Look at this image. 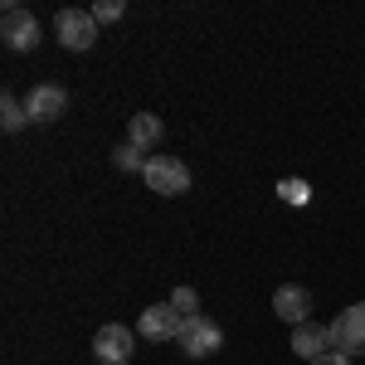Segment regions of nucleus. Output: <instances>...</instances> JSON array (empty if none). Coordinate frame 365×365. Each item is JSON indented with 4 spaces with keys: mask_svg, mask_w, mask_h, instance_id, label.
I'll return each mask as SVG.
<instances>
[{
    "mask_svg": "<svg viewBox=\"0 0 365 365\" xmlns=\"http://www.w3.org/2000/svg\"><path fill=\"white\" fill-rule=\"evenodd\" d=\"M141 180H146L156 195H185V190H190V170H185V161H175V156H146Z\"/></svg>",
    "mask_w": 365,
    "mask_h": 365,
    "instance_id": "nucleus-1",
    "label": "nucleus"
},
{
    "mask_svg": "<svg viewBox=\"0 0 365 365\" xmlns=\"http://www.w3.org/2000/svg\"><path fill=\"white\" fill-rule=\"evenodd\" d=\"M93 356H98V365H132V356H137V331L122 327V322H108L93 336Z\"/></svg>",
    "mask_w": 365,
    "mask_h": 365,
    "instance_id": "nucleus-2",
    "label": "nucleus"
},
{
    "mask_svg": "<svg viewBox=\"0 0 365 365\" xmlns=\"http://www.w3.org/2000/svg\"><path fill=\"white\" fill-rule=\"evenodd\" d=\"M190 361H205V356H215L220 346H225V331H220V322L215 317H185V331H180V341H175Z\"/></svg>",
    "mask_w": 365,
    "mask_h": 365,
    "instance_id": "nucleus-3",
    "label": "nucleus"
},
{
    "mask_svg": "<svg viewBox=\"0 0 365 365\" xmlns=\"http://www.w3.org/2000/svg\"><path fill=\"white\" fill-rule=\"evenodd\" d=\"M58 44L68 49V54H83L93 49V39H98V20H93V10H58Z\"/></svg>",
    "mask_w": 365,
    "mask_h": 365,
    "instance_id": "nucleus-4",
    "label": "nucleus"
},
{
    "mask_svg": "<svg viewBox=\"0 0 365 365\" xmlns=\"http://www.w3.org/2000/svg\"><path fill=\"white\" fill-rule=\"evenodd\" d=\"M180 331H185V317L170 302H151L137 317V336H146V341H180Z\"/></svg>",
    "mask_w": 365,
    "mask_h": 365,
    "instance_id": "nucleus-5",
    "label": "nucleus"
},
{
    "mask_svg": "<svg viewBox=\"0 0 365 365\" xmlns=\"http://www.w3.org/2000/svg\"><path fill=\"white\" fill-rule=\"evenodd\" d=\"M0 34H5V44H10L15 54H34V49H39V20H34L29 10H20V5H10V10H5Z\"/></svg>",
    "mask_w": 365,
    "mask_h": 365,
    "instance_id": "nucleus-6",
    "label": "nucleus"
},
{
    "mask_svg": "<svg viewBox=\"0 0 365 365\" xmlns=\"http://www.w3.org/2000/svg\"><path fill=\"white\" fill-rule=\"evenodd\" d=\"M331 341H336L341 356H365V302L346 307L336 322H331Z\"/></svg>",
    "mask_w": 365,
    "mask_h": 365,
    "instance_id": "nucleus-7",
    "label": "nucleus"
},
{
    "mask_svg": "<svg viewBox=\"0 0 365 365\" xmlns=\"http://www.w3.org/2000/svg\"><path fill=\"white\" fill-rule=\"evenodd\" d=\"M25 113H29V122H58L68 113V93L58 83H34L25 93Z\"/></svg>",
    "mask_w": 365,
    "mask_h": 365,
    "instance_id": "nucleus-8",
    "label": "nucleus"
},
{
    "mask_svg": "<svg viewBox=\"0 0 365 365\" xmlns=\"http://www.w3.org/2000/svg\"><path fill=\"white\" fill-rule=\"evenodd\" d=\"M292 351L302 356V361H322V356H331L336 351V341H331V327H317V322H302V327H292Z\"/></svg>",
    "mask_w": 365,
    "mask_h": 365,
    "instance_id": "nucleus-9",
    "label": "nucleus"
},
{
    "mask_svg": "<svg viewBox=\"0 0 365 365\" xmlns=\"http://www.w3.org/2000/svg\"><path fill=\"white\" fill-rule=\"evenodd\" d=\"M273 312H278L287 327H302V322H312V292L297 287V282H287V287L273 292Z\"/></svg>",
    "mask_w": 365,
    "mask_h": 365,
    "instance_id": "nucleus-10",
    "label": "nucleus"
},
{
    "mask_svg": "<svg viewBox=\"0 0 365 365\" xmlns=\"http://www.w3.org/2000/svg\"><path fill=\"white\" fill-rule=\"evenodd\" d=\"M161 137H166V127H161V117H156V113H137L132 122H127V141H132L137 151H151Z\"/></svg>",
    "mask_w": 365,
    "mask_h": 365,
    "instance_id": "nucleus-11",
    "label": "nucleus"
},
{
    "mask_svg": "<svg viewBox=\"0 0 365 365\" xmlns=\"http://www.w3.org/2000/svg\"><path fill=\"white\" fill-rule=\"evenodd\" d=\"M0 127L15 137V132H25L29 127V113H25V98H15V93H5L0 98Z\"/></svg>",
    "mask_w": 365,
    "mask_h": 365,
    "instance_id": "nucleus-12",
    "label": "nucleus"
},
{
    "mask_svg": "<svg viewBox=\"0 0 365 365\" xmlns=\"http://www.w3.org/2000/svg\"><path fill=\"white\" fill-rule=\"evenodd\" d=\"M170 307L180 312V317H200V292L195 287H175L170 292Z\"/></svg>",
    "mask_w": 365,
    "mask_h": 365,
    "instance_id": "nucleus-13",
    "label": "nucleus"
},
{
    "mask_svg": "<svg viewBox=\"0 0 365 365\" xmlns=\"http://www.w3.org/2000/svg\"><path fill=\"white\" fill-rule=\"evenodd\" d=\"M113 161H117V170H141L146 166V151H137L132 141H122V146L113 151Z\"/></svg>",
    "mask_w": 365,
    "mask_h": 365,
    "instance_id": "nucleus-14",
    "label": "nucleus"
},
{
    "mask_svg": "<svg viewBox=\"0 0 365 365\" xmlns=\"http://www.w3.org/2000/svg\"><path fill=\"white\" fill-rule=\"evenodd\" d=\"M278 195L287 200V205H307V200H312V185H307V180H292V175H287V180H278Z\"/></svg>",
    "mask_w": 365,
    "mask_h": 365,
    "instance_id": "nucleus-15",
    "label": "nucleus"
},
{
    "mask_svg": "<svg viewBox=\"0 0 365 365\" xmlns=\"http://www.w3.org/2000/svg\"><path fill=\"white\" fill-rule=\"evenodd\" d=\"M122 15H127L122 0H98V5H93V20H98V25H113V20H122Z\"/></svg>",
    "mask_w": 365,
    "mask_h": 365,
    "instance_id": "nucleus-16",
    "label": "nucleus"
},
{
    "mask_svg": "<svg viewBox=\"0 0 365 365\" xmlns=\"http://www.w3.org/2000/svg\"><path fill=\"white\" fill-rule=\"evenodd\" d=\"M312 365H351V356H341V351H331V356H322V361H312Z\"/></svg>",
    "mask_w": 365,
    "mask_h": 365,
    "instance_id": "nucleus-17",
    "label": "nucleus"
}]
</instances>
